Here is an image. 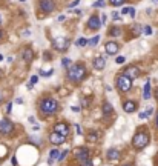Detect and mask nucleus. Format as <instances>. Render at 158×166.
<instances>
[{
  "label": "nucleus",
  "mask_w": 158,
  "mask_h": 166,
  "mask_svg": "<svg viewBox=\"0 0 158 166\" xmlns=\"http://www.w3.org/2000/svg\"><path fill=\"white\" fill-rule=\"evenodd\" d=\"M86 68L83 65H72L69 69H68V79L71 82H75V83H80L86 79Z\"/></svg>",
  "instance_id": "1"
},
{
  "label": "nucleus",
  "mask_w": 158,
  "mask_h": 166,
  "mask_svg": "<svg viewBox=\"0 0 158 166\" xmlns=\"http://www.w3.org/2000/svg\"><path fill=\"white\" fill-rule=\"evenodd\" d=\"M40 109H42L45 114L51 115L58 109V103H57V100H54V98H45V100H42V103H40Z\"/></svg>",
  "instance_id": "2"
},
{
  "label": "nucleus",
  "mask_w": 158,
  "mask_h": 166,
  "mask_svg": "<svg viewBox=\"0 0 158 166\" xmlns=\"http://www.w3.org/2000/svg\"><path fill=\"white\" fill-rule=\"evenodd\" d=\"M149 143V136L146 132H137L134 136V140H132V145L135 149H143V148H146Z\"/></svg>",
  "instance_id": "3"
},
{
  "label": "nucleus",
  "mask_w": 158,
  "mask_h": 166,
  "mask_svg": "<svg viewBox=\"0 0 158 166\" xmlns=\"http://www.w3.org/2000/svg\"><path fill=\"white\" fill-rule=\"evenodd\" d=\"M117 88L123 92L130 91V88H132V79H129L128 75H124V74L118 75V77H117Z\"/></svg>",
  "instance_id": "4"
},
{
  "label": "nucleus",
  "mask_w": 158,
  "mask_h": 166,
  "mask_svg": "<svg viewBox=\"0 0 158 166\" xmlns=\"http://www.w3.org/2000/svg\"><path fill=\"white\" fill-rule=\"evenodd\" d=\"M52 45H54V48L57 49V51H66L68 48H69V45H71V42L68 39H63V37H58V39H54V42H52Z\"/></svg>",
  "instance_id": "5"
},
{
  "label": "nucleus",
  "mask_w": 158,
  "mask_h": 166,
  "mask_svg": "<svg viewBox=\"0 0 158 166\" xmlns=\"http://www.w3.org/2000/svg\"><path fill=\"white\" fill-rule=\"evenodd\" d=\"M74 154H75V159L78 161H82V163L89 160V149H86V148H75Z\"/></svg>",
  "instance_id": "6"
},
{
  "label": "nucleus",
  "mask_w": 158,
  "mask_h": 166,
  "mask_svg": "<svg viewBox=\"0 0 158 166\" xmlns=\"http://www.w3.org/2000/svg\"><path fill=\"white\" fill-rule=\"evenodd\" d=\"M14 129V125L9 119H2L0 120V132L2 134H11Z\"/></svg>",
  "instance_id": "7"
},
{
  "label": "nucleus",
  "mask_w": 158,
  "mask_h": 166,
  "mask_svg": "<svg viewBox=\"0 0 158 166\" xmlns=\"http://www.w3.org/2000/svg\"><path fill=\"white\" fill-rule=\"evenodd\" d=\"M38 6H40V9H42L43 12H46V14H49V12H52L54 9H55L54 0H40Z\"/></svg>",
  "instance_id": "8"
},
{
  "label": "nucleus",
  "mask_w": 158,
  "mask_h": 166,
  "mask_svg": "<svg viewBox=\"0 0 158 166\" xmlns=\"http://www.w3.org/2000/svg\"><path fill=\"white\" fill-rule=\"evenodd\" d=\"M124 75H128L129 79H138L140 77V69L137 68V66H128V68L124 69Z\"/></svg>",
  "instance_id": "9"
},
{
  "label": "nucleus",
  "mask_w": 158,
  "mask_h": 166,
  "mask_svg": "<svg viewBox=\"0 0 158 166\" xmlns=\"http://www.w3.org/2000/svg\"><path fill=\"white\" fill-rule=\"evenodd\" d=\"M101 26V22H100V17L98 16H91L88 20V28L89 29H100Z\"/></svg>",
  "instance_id": "10"
},
{
  "label": "nucleus",
  "mask_w": 158,
  "mask_h": 166,
  "mask_svg": "<svg viewBox=\"0 0 158 166\" xmlns=\"http://www.w3.org/2000/svg\"><path fill=\"white\" fill-rule=\"evenodd\" d=\"M49 140H51V143H54V145H61V143L65 142V136L54 131L51 136H49Z\"/></svg>",
  "instance_id": "11"
},
{
  "label": "nucleus",
  "mask_w": 158,
  "mask_h": 166,
  "mask_svg": "<svg viewBox=\"0 0 158 166\" xmlns=\"http://www.w3.org/2000/svg\"><path fill=\"white\" fill-rule=\"evenodd\" d=\"M123 109H124V112H128V114L134 112V111L137 109V103H135L134 100H126L123 103Z\"/></svg>",
  "instance_id": "12"
},
{
  "label": "nucleus",
  "mask_w": 158,
  "mask_h": 166,
  "mask_svg": "<svg viewBox=\"0 0 158 166\" xmlns=\"http://www.w3.org/2000/svg\"><path fill=\"white\" fill-rule=\"evenodd\" d=\"M54 131L55 132H60V134H63V136H68L69 134V126H68L66 123H57L55 126H54Z\"/></svg>",
  "instance_id": "13"
},
{
  "label": "nucleus",
  "mask_w": 158,
  "mask_h": 166,
  "mask_svg": "<svg viewBox=\"0 0 158 166\" xmlns=\"http://www.w3.org/2000/svg\"><path fill=\"white\" fill-rule=\"evenodd\" d=\"M105 49H106L107 54H111V56H115V54L118 52V45H117L115 42H107L106 46H105Z\"/></svg>",
  "instance_id": "14"
},
{
  "label": "nucleus",
  "mask_w": 158,
  "mask_h": 166,
  "mask_svg": "<svg viewBox=\"0 0 158 166\" xmlns=\"http://www.w3.org/2000/svg\"><path fill=\"white\" fill-rule=\"evenodd\" d=\"M105 66H106V60H105V57H95L94 59V68L95 69H105Z\"/></svg>",
  "instance_id": "15"
},
{
  "label": "nucleus",
  "mask_w": 158,
  "mask_h": 166,
  "mask_svg": "<svg viewBox=\"0 0 158 166\" xmlns=\"http://www.w3.org/2000/svg\"><path fill=\"white\" fill-rule=\"evenodd\" d=\"M22 57H23V60L26 63H31L32 59H34V52L31 51L29 48H26V49H23V52H22Z\"/></svg>",
  "instance_id": "16"
},
{
  "label": "nucleus",
  "mask_w": 158,
  "mask_h": 166,
  "mask_svg": "<svg viewBox=\"0 0 158 166\" xmlns=\"http://www.w3.org/2000/svg\"><path fill=\"white\" fill-rule=\"evenodd\" d=\"M58 155H60V151H58V149H52L51 152H49V157H48V165H52L54 161L58 159Z\"/></svg>",
  "instance_id": "17"
},
{
  "label": "nucleus",
  "mask_w": 158,
  "mask_h": 166,
  "mask_svg": "<svg viewBox=\"0 0 158 166\" xmlns=\"http://www.w3.org/2000/svg\"><path fill=\"white\" fill-rule=\"evenodd\" d=\"M149 97H151V82H146V85L143 88V98L149 100Z\"/></svg>",
  "instance_id": "18"
},
{
  "label": "nucleus",
  "mask_w": 158,
  "mask_h": 166,
  "mask_svg": "<svg viewBox=\"0 0 158 166\" xmlns=\"http://www.w3.org/2000/svg\"><path fill=\"white\" fill-rule=\"evenodd\" d=\"M103 114L105 115H112L114 114V108H112V105L111 103H105V105H103Z\"/></svg>",
  "instance_id": "19"
},
{
  "label": "nucleus",
  "mask_w": 158,
  "mask_h": 166,
  "mask_svg": "<svg viewBox=\"0 0 158 166\" xmlns=\"http://www.w3.org/2000/svg\"><path fill=\"white\" fill-rule=\"evenodd\" d=\"M107 159L109 160H118L120 159V152L117 149H109L107 151Z\"/></svg>",
  "instance_id": "20"
},
{
  "label": "nucleus",
  "mask_w": 158,
  "mask_h": 166,
  "mask_svg": "<svg viewBox=\"0 0 158 166\" xmlns=\"http://www.w3.org/2000/svg\"><path fill=\"white\" fill-rule=\"evenodd\" d=\"M153 112V108H149V109H146V111H143V112L141 114H140L138 115V117L140 119H141V120H144V119H147V117H151V114Z\"/></svg>",
  "instance_id": "21"
},
{
  "label": "nucleus",
  "mask_w": 158,
  "mask_h": 166,
  "mask_svg": "<svg viewBox=\"0 0 158 166\" xmlns=\"http://www.w3.org/2000/svg\"><path fill=\"white\" fill-rule=\"evenodd\" d=\"M52 72H54L52 68L48 69V71H45V69H40V71H38V74L42 75V77H49V75H52Z\"/></svg>",
  "instance_id": "22"
},
{
  "label": "nucleus",
  "mask_w": 158,
  "mask_h": 166,
  "mask_svg": "<svg viewBox=\"0 0 158 166\" xmlns=\"http://www.w3.org/2000/svg\"><path fill=\"white\" fill-rule=\"evenodd\" d=\"M98 40H100V35H95V37H92L91 40H89L88 45H89V46H95V45L98 43Z\"/></svg>",
  "instance_id": "23"
},
{
  "label": "nucleus",
  "mask_w": 158,
  "mask_h": 166,
  "mask_svg": "<svg viewBox=\"0 0 158 166\" xmlns=\"http://www.w3.org/2000/svg\"><path fill=\"white\" fill-rule=\"evenodd\" d=\"M97 138H98V134H97V132L88 134V140H89V142H97Z\"/></svg>",
  "instance_id": "24"
},
{
  "label": "nucleus",
  "mask_w": 158,
  "mask_h": 166,
  "mask_svg": "<svg viewBox=\"0 0 158 166\" xmlns=\"http://www.w3.org/2000/svg\"><path fill=\"white\" fill-rule=\"evenodd\" d=\"M61 65L65 66L66 69H69V68H71V65H72V62H71L69 59H63V60H61Z\"/></svg>",
  "instance_id": "25"
},
{
  "label": "nucleus",
  "mask_w": 158,
  "mask_h": 166,
  "mask_svg": "<svg viewBox=\"0 0 158 166\" xmlns=\"http://www.w3.org/2000/svg\"><path fill=\"white\" fill-rule=\"evenodd\" d=\"M77 45H78V46H86V45H88V40L84 39V37H80L78 40H77Z\"/></svg>",
  "instance_id": "26"
},
{
  "label": "nucleus",
  "mask_w": 158,
  "mask_h": 166,
  "mask_svg": "<svg viewBox=\"0 0 158 166\" xmlns=\"http://www.w3.org/2000/svg\"><path fill=\"white\" fill-rule=\"evenodd\" d=\"M112 37H117V35H120L121 34V29L120 28H114V29H111V33H109Z\"/></svg>",
  "instance_id": "27"
},
{
  "label": "nucleus",
  "mask_w": 158,
  "mask_h": 166,
  "mask_svg": "<svg viewBox=\"0 0 158 166\" xmlns=\"http://www.w3.org/2000/svg\"><path fill=\"white\" fill-rule=\"evenodd\" d=\"M143 33L146 35H151L152 34V26H143Z\"/></svg>",
  "instance_id": "28"
},
{
  "label": "nucleus",
  "mask_w": 158,
  "mask_h": 166,
  "mask_svg": "<svg viewBox=\"0 0 158 166\" xmlns=\"http://www.w3.org/2000/svg\"><path fill=\"white\" fill-rule=\"evenodd\" d=\"M124 2H126V0H111V3H112L114 6H121Z\"/></svg>",
  "instance_id": "29"
},
{
  "label": "nucleus",
  "mask_w": 158,
  "mask_h": 166,
  "mask_svg": "<svg viewBox=\"0 0 158 166\" xmlns=\"http://www.w3.org/2000/svg\"><path fill=\"white\" fill-rule=\"evenodd\" d=\"M66 155H68V149H66V151H61L57 160H58V161H63V159H66Z\"/></svg>",
  "instance_id": "30"
},
{
  "label": "nucleus",
  "mask_w": 158,
  "mask_h": 166,
  "mask_svg": "<svg viewBox=\"0 0 158 166\" xmlns=\"http://www.w3.org/2000/svg\"><path fill=\"white\" fill-rule=\"evenodd\" d=\"M132 28H134V34H137V35H138V34L143 31V29H141V26H140V25H134Z\"/></svg>",
  "instance_id": "31"
},
{
  "label": "nucleus",
  "mask_w": 158,
  "mask_h": 166,
  "mask_svg": "<svg viewBox=\"0 0 158 166\" xmlns=\"http://www.w3.org/2000/svg\"><path fill=\"white\" fill-rule=\"evenodd\" d=\"M0 154H2V157L6 155V148L5 146H0Z\"/></svg>",
  "instance_id": "32"
},
{
  "label": "nucleus",
  "mask_w": 158,
  "mask_h": 166,
  "mask_svg": "<svg viewBox=\"0 0 158 166\" xmlns=\"http://www.w3.org/2000/svg\"><path fill=\"white\" fill-rule=\"evenodd\" d=\"M112 19L114 20H121V17H120L118 12H114V14H112Z\"/></svg>",
  "instance_id": "33"
},
{
  "label": "nucleus",
  "mask_w": 158,
  "mask_h": 166,
  "mask_svg": "<svg viewBox=\"0 0 158 166\" xmlns=\"http://www.w3.org/2000/svg\"><path fill=\"white\" fill-rule=\"evenodd\" d=\"M80 3V0H74V2H71L69 3V8H74V6H77Z\"/></svg>",
  "instance_id": "34"
},
{
  "label": "nucleus",
  "mask_w": 158,
  "mask_h": 166,
  "mask_svg": "<svg viewBox=\"0 0 158 166\" xmlns=\"http://www.w3.org/2000/svg\"><path fill=\"white\" fill-rule=\"evenodd\" d=\"M115 62H117V63H124V57H123V56L117 57V60H115Z\"/></svg>",
  "instance_id": "35"
},
{
  "label": "nucleus",
  "mask_w": 158,
  "mask_h": 166,
  "mask_svg": "<svg viewBox=\"0 0 158 166\" xmlns=\"http://www.w3.org/2000/svg\"><path fill=\"white\" fill-rule=\"evenodd\" d=\"M82 166H94V165H92L91 160H86V161H83V163H82Z\"/></svg>",
  "instance_id": "36"
},
{
  "label": "nucleus",
  "mask_w": 158,
  "mask_h": 166,
  "mask_svg": "<svg viewBox=\"0 0 158 166\" xmlns=\"http://www.w3.org/2000/svg\"><path fill=\"white\" fill-rule=\"evenodd\" d=\"M37 80H38L37 75H32V77H31V82H29V83H32V85H34V83H37Z\"/></svg>",
  "instance_id": "37"
},
{
  "label": "nucleus",
  "mask_w": 158,
  "mask_h": 166,
  "mask_svg": "<svg viewBox=\"0 0 158 166\" xmlns=\"http://www.w3.org/2000/svg\"><path fill=\"white\" fill-rule=\"evenodd\" d=\"M129 11H130V8H123V9H121V14H129Z\"/></svg>",
  "instance_id": "38"
},
{
  "label": "nucleus",
  "mask_w": 158,
  "mask_h": 166,
  "mask_svg": "<svg viewBox=\"0 0 158 166\" xmlns=\"http://www.w3.org/2000/svg\"><path fill=\"white\" fill-rule=\"evenodd\" d=\"M11 165H12V166H17V165H19V163H17V159H16V157H12V159H11Z\"/></svg>",
  "instance_id": "39"
},
{
  "label": "nucleus",
  "mask_w": 158,
  "mask_h": 166,
  "mask_svg": "<svg viewBox=\"0 0 158 166\" xmlns=\"http://www.w3.org/2000/svg\"><path fill=\"white\" fill-rule=\"evenodd\" d=\"M129 16H130V17H135V9H134V8H130V11H129Z\"/></svg>",
  "instance_id": "40"
},
{
  "label": "nucleus",
  "mask_w": 158,
  "mask_h": 166,
  "mask_svg": "<svg viewBox=\"0 0 158 166\" xmlns=\"http://www.w3.org/2000/svg\"><path fill=\"white\" fill-rule=\"evenodd\" d=\"M72 111H74V112H78L80 108H78V106H72Z\"/></svg>",
  "instance_id": "41"
},
{
  "label": "nucleus",
  "mask_w": 158,
  "mask_h": 166,
  "mask_svg": "<svg viewBox=\"0 0 158 166\" xmlns=\"http://www.w3.org/2000/svg\"><path fill=\"white\" fill-rule=\"evenodd\" d=\"M16 103H17V105H22V103H23V100H22V98H16Z\"/></svg>",
  "instance_id": "42"
},
{
  "label": "nucleus",
  "mask_w": 158,
  "mask_h": 166,
  "mask_svg": "<svg viewBox=\"0 0 158 166\" xmlns=\"http://www.w3.org/2000/svg\"><path fill=\"white\" fill-rule=\"evenodd\" d=\"M11 108H12V103H9V105L6 106V111H8V112H9V111H11Z\"/></svg>",
  "instance_id": "43"
},
{
  "label": "nucleus",
  "mask_w": 158,
  "mask_h": 166,
  "mask_svg": "<svg viewBox=\"0 0 158 166\" xmlns=\"http://www.w3.org/2000/svg\"><path fill=\"white\" fill-rule=\"evenodd\" d=\"M75 126H77V134H82V129H80L78 125H75Z\"/></svg>",
  "instance_id": "44"
},
{
  "label": "nucleus",
  "mask_w": 158,
  "mask_h": 166,
  "mask_svg": "<svg viewBox=\"0 0 158 166\" xmlns=\"http://www.w3.org/2000/svg\"><path fill=\"white\" fill-rule=\"evenodd\" d=\"M65 19H66L65 16H60V17H58V22H63V20H65Z\"/></svg>",
  "instance_id": "45"
},
{
  "label": "nucleus",
  "mask_w": 158,
  "mask_h": 166,
  "mask_svg": "<svg viewBox=\"0 0 158 166\" xmlns=\"http://www.w3.org/2000/svg\"><path fill=\"white\" fill-rule=\"evenodd\" d=\"M106 22V14H103V17H101V23H105Z\"/></svg>",
  "instance_id": "46"
},
{
  "label": "nucleus",
  "mask_w": 158,
  "mask_h": 166,
  "mask_svg": "<svg viewBox=\"0 0 158 166\" xmlns=\"http://www.w3.org/2000/svg\"><path fill=\"white\" fill-rule=\"evenodd\" d=\"M2 37H3V33H2V29H0V40H2Z\"/></svg>",
  "instance_id": "47"
},
{
  "label": "nucleus",
  "mask_w": 158,
  "mask_h": 166,
  "mask_svg": "<svg viewBox=\"0 0 158 166\" xmlns=\"http://www.w3.org/2000/svg\"><path fill=\"white\" fill-rule=\"evenodd\" d=\"M155 97L158 98V89H157V91H155Z\"/></svg>",
  "instance_id": "48"
},
{
  "label": "nucleus",
  "mask_w": 158,
  "mask_h": 166,
  "mask_svg": "<svg viewBox=\"0 0 158 166\" xmlns=\"http://www.w3.org/2000/svg\"><path fill=\"white\" fill-rule=\"evenodd\" d=\"M0 60H3V56H2V54H0Z\"/></svg>",
  "instance_id": "49"
},
{
  "label": "nucleus",
  "mask_w": 158,
  "mask_h": 166,
  "mask_svg": "<svg viewBox=\"0 0 158 166\" xmlns=\"http://www.w3.org/2000/svg\"><path fill=\"white\" fill-rule=\"evenodd\" d=\"M157 126H158V115H157Z\"/></svg>",
  "instance_id": "50"
},
{
  "label": "nucleus",
  "mask_w": 158,
  "mask_h": 166,
  "mask_svg": "<svg viewBox=\"0 0 158 166\" xmlns=\"http://www.w3.org/2000/svg\"><path fill=\"white\" fill-rule=\"evenodd\" d=\"M153 3H158V0H153Z\"/></svg>",
  "instance_id": "51"
},
{
  "label": "nucleus",
  "mask_w": 158,
  "mask_h": 166,
  "mask_svg": "<svg viewBox=\"0 0 158 166\" xmlns=\"http://www.w3.org/2000/svg\"><path fill=\"white\" fill-rule=\"evenodd\" d=\"M97 2H103V0H97Z\"/></svg>",
  "instance_id": "52"
},
{
  "label": "nucleus",
  "mask_w": 158,
  "mask_h": 166,
  "mask_svg": "<svg viewBox=\"0 0 158 166\" xmlns=\"http://www.w3.org/2000/svg\"><path fill=\"white\" fill-rule=\"evenodd\" d=\"M124 166H130V165H124Z\"/></svg>",
  "instance_id": "53"
},
{
  "label": "nucleus",
  "mask_w": 158,
  "mask_h": 166,
  "mask_svg": "<svg viewBox=\"0 0 158 166\" xmlns=\"http://www.w3.org/2000/svg\"><path fill=\"white\" fill-rule=\"evenodd\" d=\"M0 22H2V17H0Z\"/></svg>",
  "instance_id": "54"
},
{
  "label": "nucleus",
  "mask_w": 158,
  "mask_h": 166,
  "mask_svg": "<svg viewBox=\"0 0 158 166\" xmlns=\"http://www.w3.org/2000/svg\"><path fill=\"white\" fill-rule=\"evenodd\" d=\"M20 2H25V0H20Z\"/></svg>",
  "instance_id": "55"
}]
</instances>
